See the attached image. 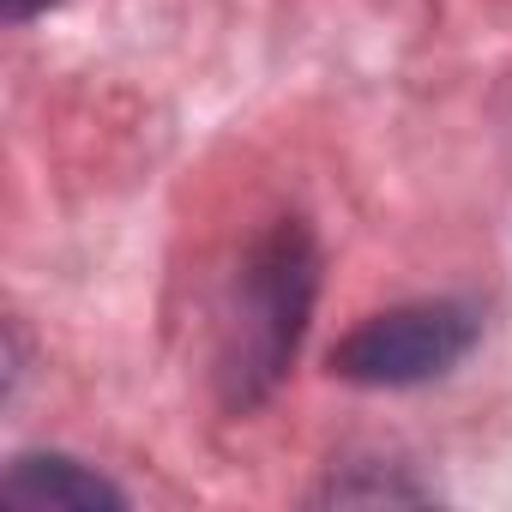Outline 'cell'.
Returning a JSON list of instances; mask_svg holds the SVG:
<instances>
[{
    "mask_svg": "<svg viewBox=\"0 0 512 512\" xmlns=\"http://www.w3.org/2000/svg\"><path fill=\"white\" fill-rule=\"evenodd\" d=\"M308 302H314V241L308 229L284 223L241 272V320H235L241 344L229 356L235 398H260L284 374V362L296 356Z\"/></svg>",
    "mask_w": 512,
    "mask_h": 512,
    "instance_id": "1",
    "label": "cell"
},
{
    "mask_svg": "<svg viewBox=\"0 0 512 512\" xmlns=\"http://www.w3.org/2000/svg\"><path fill=\"white\" fill-rule=\"evenodd\" d=\"M482 338L476 308L464 302H416V308H392L374 314L368 326H356L338 350L332 368L356 386H422L452 374Z\"/></svg>",
    "mask_w": 512,
    "mask_h": 512,
    "instance_id": "2",
    "label": "cell"
},
{
    "mask_svg": "<svg viewBox=\"0 0 512 512\" xmlns=\"http://www.w3.org/2000/svg\"><path fill=\"white\" fill-rule=\"evenodd\" d=\"M0 500L13 506H67V512H97V506H127V494L97 476L91 464L79 458H61V452H31V458H13L7 482H0Z\"/></svg>",
    "mask_w": 512,
    "mask_h": 512,
    "instance_id": "3",
    "label": "cell"
},
{
    "mask_svg": "<svg viewBox=\"0 0 512 512\" xmlns=\"http://www.w3.org/2000/svg\"><path fill=\"white\" fill-rule=\"evenodd\" d=\"M55 0H7V19L13 25H25V19H37V13H49Z\"/></svg>",
    "mask_w": 512,
    "mask_h": 512,
    "instance_id": "4",
    "label": "cell"
}]
</instances>
